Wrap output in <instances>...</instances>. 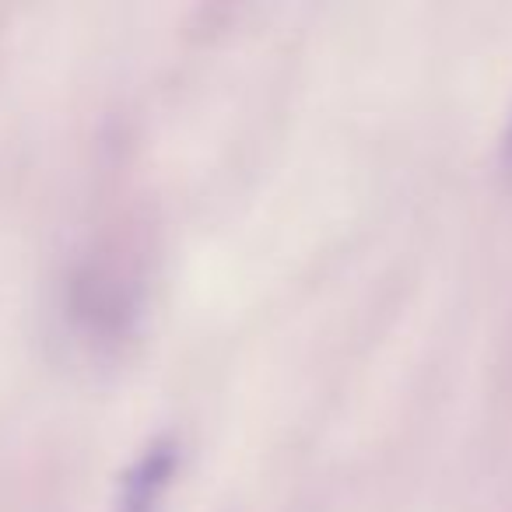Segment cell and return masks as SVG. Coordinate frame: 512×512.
<instances>
[{
  "mask_svg": "<svg viewBox=\"0 0 512 512\" xmlns=\"http://www.w3.org/2000/svg\"><path fill=\"white\" fill-rule=\"evenodd\" d=\"M176 474V446L158 439L134 460L120 484V512H162V498Z\"/></svg>",
  "mask_w": 512,
  "mask_h": 512,
  "instance_id": "cell-1",
  "label": "cell"
}]
</instances>
